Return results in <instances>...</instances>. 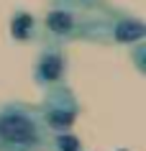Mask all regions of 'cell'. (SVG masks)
Here are the masks:
<instances>
[{
    "instance_id": "cell-1",
    "label": "cell",
    "mask_w": 146,
    "mask_h": 151,
    "mask_svg": "<svg viewBox=\"0 0 146 151\" xmlns=\"http://www.w3.org/2000/svg\"><path fill=\"white\" fill-rule=\"evenodd\" d=\"M0 151H49V128L39 105L23 100L0 105Z\"/></svg>"
},
{
    "instance_id": "cell-2",
    "label": "cell",
    "mask_w": 146,
    "mask_h": 151,
    "mask_svg": "<svg viewBox=\"0 0 146 151\" xmlns=\"http://www.w3.org/2000/svg\"><path fill=\"white\" fill-rule=\"evenodd\" d=\"M80 100L72 90L64 85L44 90V100L39 105V113L44 123H46L49 133H59V131H72V126L80 118Z\"/></svg>"
},
{
    "instance_id": "cell-3",
    "label": "cell",
    "mask_w": 146,
    "mask_h": 151,
    "mask_svg": "<svg viewBox=\"0 0 146 151\" xmlns=\"http://www.w3.org/2000/svg\"><path fill=\"white\" fill-rule=\"evenodd\" d=\"M67 72H69V59H67L64 44L46 41L33 62V82L41 90L57 87L67 82Z\"/></svg>"
},
{
    "instance_id": "cell-4",
    "label": "cell",
    "mask_w": 146,
    "mask_h": 151,
    "mask_svg": "<svg viewBox=\"0 0 146 151\" xmlns=\"http://www.w3.org/2000/svg\"><path fill=\"white\" fill-rule=\"evenodd\" d=\"M41 31L46 33V41L69 44L82 39V13L64 8H51L41 21Z\"/></svg>"
},
{
    "instance_id": "cell-5",
    "label": "cell",
    "mask_w": 146,
    "mask_h": 151,
    "mask_svg": "<svg viewBox=\"0 0 146 151\" xmlns=\"http://www.w3.org/2000/svg\"><path fill=\"white\" fill-rule=\"evenodd\" d=\"M8 31H10V39L13 41H18V44H31V41H36L41 36V23L33 18V13L18 8L10 16Z\"/></svg>"
},
{
    "instance_id": "cell-6",
    "label": "cell",
    "mask_w": 146,
    "mask_h": 151,
    "mask_svg": "<svg viewBox=\"0 0 146 151\" xmlns=\"http://www.w3.org/2000/svg\"><path fill=\"white\" fill-rule=\"evenodd\" d=\"M49 151H82V141L72 131L49 133Z\"/></svg>"
},
{
    "instance_id": "cell-7",
    "label": "cell",
    "mask_w": 146,
    "mask_h": 151,
    "mask_svg": "<svg viewBox=\"0 0 146 151\" xmlns=\"http://www.w3.org/2000/svg\"><path fill=\"white\" fill-rule=\"evenodd\" d=\"M54 8H64V10H74V13H85V10L100 8V0H51Z\"/></svg>"
}]
</instances>
